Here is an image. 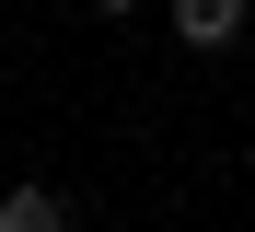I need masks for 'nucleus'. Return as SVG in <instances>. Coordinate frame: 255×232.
<instances>
[{"mask_svg": "<svg viewBox=\"0 0 255 232\" xmlns=\"http://www.w3.org/2000/svg\"><path fill=\"white\" fill-rule=\"evenodd\" d=\"M174 35L186 46H232L244 35V0H174Z\"/></svg>", "mask_w": 255, "mask_h": 232, "instance_id": "f257e3e1", "label": "nucleus"}, {"mask_svg": "<svg viewBox=\"0 0 255 232\" xmlns=\"http://www.w3.org/2000/svg\"><path fill=\"white\" fill-rule=\"evenodd\" d=\"M70 221V198H47V186H12L0 198V232H58Z\"/></svg>", "mask_w": 255, "mask_h": 232, "instance_id": "f03ea898", "label": "nucleus"}, {"mask_svg": "<svg viewBox=\"0 0 255 232\" xmlns=\"http://www.w3.org/2000/svg\"><path fill=\"white\" fill-rule=\"evenodd\" d=\"M93 12H128V0H93Z\"/></svg>", "mask_w": 255, "mask_h": 232, "instance_id": "7ed1b4c3", "label": "nucleus"}]
</instances>
